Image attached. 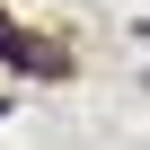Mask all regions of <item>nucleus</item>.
I'll use <instances>...</instances> for the list:
<instances>
[{
  "instance_id": "f257e3e1",
  "label": "nucleus",
  "mask_w": 150,
  "mask_h": 150,
  "mask_svg": "<svg viewBox=\"0 0 150 150\" xmlns=\"http://www.w3.org/2000/svg\"><path fill=\"white\" fill-rule=\"evenodd\" d=\"M0 62H18L27 80H71V53H62V44H35V35H18V27H9V9H0Z\"/></svg>"
}]
</instances>
